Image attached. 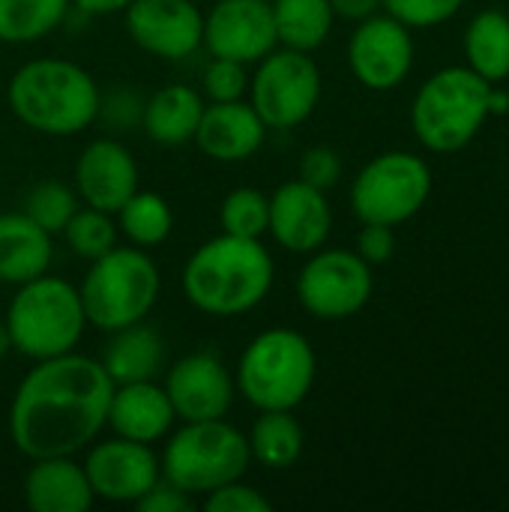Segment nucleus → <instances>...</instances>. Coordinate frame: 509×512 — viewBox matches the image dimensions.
Returning <instances> with one entry per match:
<instances>
[{
  "label": "nucleus",
  "instance_id": "33",
  "mask_svg": "<svg viewBox=\"0 0 509 512\" xmlns=\"http://www.w3.org/2000/svg\"><path fill=\"white\" fill-rule=\"evenodd\" d=\"M249 66L228 60V57H210V63L201 72V96L207 102H237L249 93Z\"/></svg>",
  "mask_w": 509,
  "mask_h": 512
},
{
  "label": "nucleus",
  "instance_id": "38",
  "mask_svg": "<svg viewBox=\"0 0 509 512\" xmlns=\"http://www.w3.org/2000/svg\"><path fill=\"white\" fill-rule=\"evenodd\" d=\"M354 252L369 264V267H378V264H387L396 252V234L390 225H375V222H363L360 234H357V243H354Z\"/></svg>",
  "mask_w": 509,
  "mask_h": 512
},
{
  "label": "nucleus",
  "instance_id": "12",
  "mask_svg": "<svg viewBox=\"0 0 509 512\" xmlns=\"http://www.w3.org/2000/svg\"><path fill=\"white\" fill-rule=\"evenodd\" d=\"M81 465L96 501L105 504L135 507L162 480L159 453L150 444H138L120 435L96 438L84 450Z\"/></svg>",
  "mask_w": 509,
  "mask_h": 512
},
{
  "label": "nucleus",
  "instance_id": "26",
  "mask_svg": "<svg viewBox=\"0 0 509 512\" xmlns=\"http://www.w3.org/2000/svg\"><path fill=\"white\" fill-rule=\"evenodd\" d=\"M276 42L282 48L315 54L333 30V6L330 0H270Z\"/></svg>",
  "mask_w": 509,
  "mask_h": 512
},
{
  "label": "nucleus",
  "instance_id": "9",
  "mask_svg": "<svg viewBox=\"0 0 509 512\" xmlns=\"http://www.w3.org/2000/svg\"><path fill=\"white\" fill-rule=\"evenodd\" d=\"M432 195V168L423 156L387 150L369 159L351 183V210L360 222L402 225L414 219Z\"/></svg>",
  "mask_w": 509,
  "mask_h": 512
},
{
  "label": "nucleus",
  "instance_id": "21",
  "mask_svg": "<svg viewBox=\"0 0 509 512\" xmlns=\"http://www.w3.org/2000/svg\"><path fill=\"white\" fill-rule=\"evenodd\" d=\"M24 501L33 512H87L96 504V495L75 456H48L30 459Z\"/></svg>",
  "mask_w": 509,
  "mask_h": 512
},
{
  "label": "nucleus",
  "instance_id": "6",
  "mask_svg": "<svg viewBox=\"0 0 509 512\" xmlns=\"http://www.w3.org/2000/svg\"><path fill=\"white\" fill-rule=\"evenodd\" d=\"M78 294L84 303L87 327L114 333L147 321L162 294V273L147 249L117 243L111 252L90 261Z\"/></svg>",
  "mask_w": 509,
  "mask_h": 512
},
{
  "label": "nucleus",
  "instance_id": "27",
  "mask_svg": "<svg viewBox=\"0 0 509 512\" xmlns=\"http://www.w3.org/2000/svg\"><path fill=\"white\" fill-rule=\"evenodd\" d=\"M468 66L489 84L509 78V15L504 9H483L465 30Z\"/></svg>",
  "mask_w": 509,
  "mask_h": 512
},
{
  "label": "nucleus",
  "instance_id": "31",
  "mask_svg": "<svg viewBox=\"0 0 509 512\" xmlns=\"http://www.w3.org/2000/svg\"><path fill=\"white\" fill-rule=\"evenodd\" d=\"M267 222H270V195L255 186H237L219 204V225L225 234L264 240Z\"/></svg>",
  "mask_w": 509,
  "mask_h": 512
},
{
  "label": "nucleus",
  "instance_id": "22",
  "mask_svg": "<svg viewBox=\"0 0 509 512\" xmlns=\"http://www.w3.org/2000/svg\"><path fill=\"white\" fill-rule=\"evenodd\" d=\"M54 237L42 231L24 210L0 213V282L24 285L51 270Z\"/></svg>",
  "mask_w": 509,
  "mask_h": 512
},
{
  "label": "nucleus",
  "instance_id": "36",
  "mask_svg": "<svg viewBox=\"0 0 509 512\" xmlns=\"http://www.w3.org/2000/svg\"><path fill=\"white\" fill-rule=\"evenodd\" d=\"M201 507L207 512H270L273 501L261 489H255L243 480H234V483H225V486L207 492L201 498Z\"/></svg>",
  "mask_w": 509,
  "mask_h": 512
},
{
  "label": "nucleus",
  "instance_id": "18",
  "mask_svg": "<svg viewBox=\"0 0 509 512\" xmlns=\"http://www.w3.org/2000/svg\"><path fill=\"white\" fill-rule=\"evenodd\" d=\"M72 189L78 192L81 204L105 213H117L126 204V198L141 189L138 162L132 150L111 135L93 138L75 156Z\"/></svg>",
  "mask_w": 509,
  "mask_h": 512
},
{
  "label": "nucleus",
  "instance_id": "3",
  "mask_svg": "<svg viewBox=\"0 0 509 512\" xmlns=\"http://www.w3.org/2000/svg\"><path fill=\"white\" fill-rule=\"evenodd\" d=\"M99 96V81L66 57L27 60L6 84V102L15 120L48 138L87 132L99 117Z\"/></svg>",
  "mask_w": 509,
  "mask_h": 512
},
{
  "label": "nucleus",
  "instance_id": "19",
  "mask_svg": "<svg viewBox=\"0 0 509 512\" xmlns=\"http://www.w3.org/2000/svg\"><path fill=\"white\" fill-rule=\"evenodd\" d=\"M267 132L270 129L264 126L258 111L249 105V99L207 102L192 141L207 159L222 162V165H237V162L252 159L264 147Z\"/></svg>",
  "mask_w": 509,
  "mask_h": 512
},
{
  "label": "nucleus",
  "instance_id": "37",
  "mask_svg": "<svg viewBox=\"0 0 509 512\" xmlns=\"http://www.w3.org/2000/svg\"><path fill=\"white\" fill-rule=\"evenodd\" d=\"M342 177V156L327 147V144H315L300 156V180H306L315 189H333Z\"/></svg>",
  "mask_w": 509,
  "mask_h": 512
},
{
  "label": "nucleus",
  "instance_id": "15",
  "mask_svg": "<svg viewBox=\"0 0 509 512\" xmlns=\"http://www.w3.org/2000/svg\"><path fill=\"white\" fill-rule=\"evenodd\" d=\"M123 21L129 39L156 60H186L204 42V12L195 0H132Z\"/></svg>",
  "mask_w": 509,
  "mask_h": 512
},
{
  "label": "nucleus",
  "instance_id": "23",
  "mask_svg": "<svg viewBox=\"0 0 509 512\" xmlns=\"http://www.w3.org/2000/svg\"><path fill=\"white\" fill-rule=\"evenodd\" d=\"M207 99L192 84H165L144 99L141 129L159 147H183L195 138Z\"/></svg>",
  "mask_w": 509,
  "mask_h": 512
},
{
  "label": "nucleus",
  "instance_id": "5",
  "mask_svg": "<svg viewBox=\"0 0 509 512\" xmlns=\"http://www.w3.org/2000/svg\"><path fill=\"white\" fill-rule=\"evenodd\" d=\"M3 324L12 339V351L33 363L75 351L87 330L78 285L54 273H42L18 285Z\"/></svg>",
  "mask_w": 509,
  "mask_h": 512
},
{
  "label": "nucleus",
  "instance_id": "20",
  "mask_svg": "<svg viewBox=\"0 0 509 512\" xmlns=\"http://www.w3.org/2000/svg\"><path fill=\"white\" fill-rule=\"evenodd\" d=\"M174 426H177V414L162 384L156 381L114 384L105 429H111L120 438L156 447L171 435Z\"/></svg>",
  "mask_w": 509,
  "mask_h": 512
},
{
  "label": "nucleus",
  "instance_id": "14",
  "mask_svg": "<svg viewBox=\"0 0 509 512\" xmlns=\"http://www.w3.org/2000/svg\"><path fill=\"white\" fill-rule=\"evenodd\" d=\"M348 66L366 90H396L414 66L411 27L387 12L357 21L348 39Z\"/></svg>",
  "mask_w": 509,
  "mask_h": 512
},
{
  "label": "nucleus",
  "instance_id": "16",
  "mask_svg": "<svg viewBox=\"0 0 509 512\" xmlns=\"http://www.w3.org/2000/svg\"><path fill=\"white\" fill-rule=\"evenodd\" d=\"M270 0H216L204 12V42L210 57L255 66L276 48Z\"/></svg>",
  "mask_w": 509,
  "mask_h": 512
},
{
  "label": "nucleus",
  "instance_id": "10",
  "mask_svg": "<svg viewBox=\"0 0 509 512\" xmlns=\"http://www.w3.org/2000/svg\"><path fill=\"white\" fill-rule=\"evenodd\" d=\"M324 78L312 54L276 45L249 75V105L267 129L288 132L306 123L321 102Z\"/></svg>",
  "mask_w": 509,
  "mask_h": 512
},
{
  "label": "nucleus",
  "instance_id": "13",
  "mask_svg": "<svg viewBox=\"0 0 509 512\" xmlns=\"http://www.w3.org/2000/svg\"><path fill=\"white\" fill-rule=\"evenodd\" d=\"M162 387L171 399L177 423H201L228 417L237 384L234 372L216 351H189L165 366Z\"/></svg>",
  "mask_w": 509,
  "mask_h": 512
},
{
  "label": "nucleus",
  "instance_id": "34",
  "mask_svg": "<svg viewBox=\"0 0 509 512\" xmlns=\"http://www.w3.org/2000/svg\"><path fill=\"white\" fill-rule=\"evenodd\" d=\"M465 0H384V12L411 30H426L450 21Z\"/></svg>",
  "mask_w": 509,
  "mask_h": 512
},
{
  "label": "nucleus",
  "instance_id": "11",
  "mask_svg": "<svg viewBox=\"0 0 509 512\" xmlns=\"http://www.w3.org/2000/svg\"><path fill=\"white\" fill-rule=\"evenodd\" d=\"M375 291L372 267L354 249L321 246L297 273V300L318 321H345L366 309Z\"/></svg>",
  "mask_w": 509,
  "mask_h": 512
},
{
  "label": "nucleus",
  "instance_id": "25",
  "mask_svg": "<svg viewBox=\"0 0 509 512\" xmlns=\"http://www.w3.org/2000/svg\"><path fill=\"white\" fill-rule=\"evenodd\" d=\"M249 456L267 471H288L300 462L306 447V432L294 411H258L252 429L246 432Z\"/></svg>",
  "mask_w": 509,
  "mask_h": 512
},
{
  "label": "nucleus",
  "instance_id": "7",
  "mask_svg": "<svg viewBox=\"0 0 509 512\" xmlns=\"http://www.w3.org/2000/svg\"><path fill=\"white\" fill-rule=\"evenodd\" d=\"M159 465L162 480L201 501L207 492L243 480L252 456L246 435L222 417L174 426L171 435L162 441Z\"/></svg>",
  "mask_w": 509,
  "mask_h": 512
},
{
  "label": "nucleus",
  "instance_id": "4",
  "mask_svg": "<svg viewBox=\"0 0 509 512\" xmlns=\"http://www.w3.org/2000/svg\"><path fill=\"white\" fill-rule=\"evenodd\" d=\"M318 378L312 342L294 327H267L243 348L234 384L255 411H297Z\"/></svg>",
  "mask_w": 509,
  "mask_h": 512
},
{
  "label": "nucleus",
  "instance_id": "1",
  "mask_svg": "<svg viewBox=\"0 0 509 512\" xmlns=\"http://www.w3.org/2000/svg\"><path fill=\"white\" fill-rule=\"evenodd\" d=\"M114 381L102 360L69 351L36 360L9 405V441L24 459L78 456L108 426Z\"/></svg>",
  "mask_w": 509,
  "mask_h": 512
},
{
  "label": "nucleus",
  "instance_id": "41",
  "mask_svg": "<svg viewBox=\"0 0 509 512\" xmlns=\"http://www.w3.org/2000/svg\"><path fill=\"white\" fill-rule=\"evenodd\" d=\"M132 0H72V6L84 15H117L129 6Z\"/></svg>",
  "mask_w": 509,
  "mask_h": 512
},
{
  "label": "nucleus",
  "instance_id": "2",
  "mask_svg": "<svg viewBox=\"0 0 509 512\" xmlns=\"http://www.w3.org/2000/svg\"><path fill=\"white\" fill-rule=\"evenodd\" d=\"M276 285V261L264 240L216 234L204 240L180 270V291L192 309L210 318L255 312Z\"/></svg>",
  "mask_w": 509,
  "mask_h": 512
},
{
  "label": "nucleus",
  "instance_id": "32",
  "mask_svg": "<svg viewBox=\"0 0 509 512\" xmlns=\"http://www.w3.org/2000/svg\"><path fill=\"white\" fill-rule=\"evenodd\" d=\"M78 207H81V198H78V192L69 183H63V180H42V183H36L27 192L21 210L42 231H48L51 237H57L66 228V222L75 216Z\"/></svg>",
  "mask_w": 509,
  "mask_h": 512
},
{
  "label": "nucleus",
  "instance_id": "24",
  "mask_svg": "<svg viewBox=\"0 0 509 512\" xmlns=\"http://www.w3.org/2000/svg\"><path fill=\"white\" fill-rule=\"evenodd\" d=\"M165 357L168 354H165L162 333L147 321H138L111 333V342L105 345L102 354V366L114 384L156 381L168 366Z\"/></svg>",
  "mask_w": 509,
  "mask_h": 512
},
{
  "label": "nucleus",
  "instance_id": "8",
  "mask_svg": "<svg viewBox=\"0 0 509 512\" xmlns=\"http://www.w3.org/2000/svg\"><path fill=\"white\" fill-rule=\"evenodd\" d=\"M492 84L471 66H447L423 81L411 105V129L432 153L468 147L489 114Z\"/></svg>",
  "mask_w": 509,
  "mask_h": 512
},
{
  "label": "nucleus",
  "instance_id": "39",
  "mask_svg": "<svg viewBox=\"0 0 509 512\" xmlns=\"http://www.w3.org/2000/svg\"><path fill=\"white\" fill-rule=\"evenodd\" d=\"M195 498H189L186 492H180L177 486H171L168 480H159L138 504V512H189L195 510Z\"/></svg>",
  "mask_w": 509,
  "mask_h": 512
},
{
  "label": "nucleus",
  "instance_id": "29",
  "mask_svg": "<svg viewBox=\"0 0 509 512\" xmlns=\"http://www.w3.org/2000/svg\"><path fill=\"white\" fill-rule=\"evenodd\" d=\"M72 12V0H0V42L30 45L51 36Z\"/></svg>",
  "mask_w": 509,
  "mask_h": 512
},
{
  "label": "nucleus",
  "instance_id": "40",
  "mask_svg": "<svg viewBox=\"0 0 509 512\" xmlns=\"http://www.w3.org/2000/svg\"><path fill=\"white\" fill-rule=\"evenodd\" d=\"M333 6V15L336 18H345V21H363V18H372L384 9V0H330Z\"/></svg>",
  "mask_w": 509,
  "mask_h": 512
},
{
  "label": "nucleus",
  "instance_id": "43",
  "mask_svg": "<svg viewBox=\"0 0 509 512\" xmlns=\"http://www.w3.org/2000/svg\"><path fill=\"white\" fill-rule=\"evenodd\" d=\"M6 354H12V339H9V330H6V324L0 321V360H3Z\"/></svg>",
  "mask_w": 509,
  "mask_h": 512
},
{
  "label": "nucleus",
  "instance_id": "17",
  "mask_svg": "<svg viewBox=\"0 0 509 512\" xmlns=\"http://www.w3.org/2000/svg\"><path fill=\"white\" fill-rule=\"evenodd\" d=\"M330 231H333V207L324 189H315L297 177L276 186V192H270L267 237L279 249L291 255H309L327 246Z\"/></svg>",
  "mask_w": 509,
  "mask_h": 512
},
{
  "label": "nucleus",
  "instance_id": "35",
  "mask_svg": "<svg viewBox=\"0 0 509 512\" xmlns=\"http://www.w3.org/2000/svg\"><path fill=\"white\" fill-rule=\"evenodd\" d=\"M141 114H144V96L135 87L102 90V96H99V117L96 120H102L114 132L141 129Z\"/></svg>",
  "mask_w": 509,
  "mask_h": 512
},
{
  "label": "nucleus",
  "instance_id": "30",
  "mask_svg": "<svg viewBox=\"0 0 509 512\" xmlns=\"http://www.w3.org/2000/svg\"><path fill=\"white\" fill-rule=\"evenodd\" d=\"M60 237L66 240L69 252L75 258H84L87 264L102 258L105 252H111L120 243L114 213H105V210H96V207H87V204H81L75 210V216L66 222Z\"/></svg>",
  "mask_w": 509,
  "mask_h": 512
},
{
  "label": "nucleus",
  "instance_id": "28",
  "mask_svg": "<svg viewBox=\"0 0 509 512\" xmlns=\"http://www.w3.org/2000/svg\"><path fill=\"white\" fill-rule=\"evenodd\" d=\"M117 231L129 246L138 249H156L162 246L174 231V210L165 201V195L138 189L126 198V204L114 213Z\"/></svg>",
  "mask_w": 509,
  "mask_h": 512
},
{
  "label": "nucleus",
  "instance_id": "42",
  "mask_svg": "<svg viewBox=\"0 0 509 512\" xmlns=\"http://www.w3.org/2000/svg\"><path fill=\"white\" fill-rule=\"evenodd\" d=\"M489 114L495 117L509 114V90H501L498 84H492V93H489Z\"/></svg>",
  "mask_w": 509,
  "mask_h": 512
}]
</instances>
